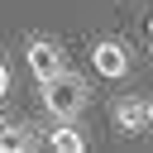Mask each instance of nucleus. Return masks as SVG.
I'll return each mask as SVG.
<instances>
[{
    "mask_svg": "<svg viewBox=\"0 0 153 153\" xmlns=\"http://www.w3.org/2000/svg\"><path fill=\"white\" fill-rule=\"evenodd\" d=\"M48 148H57V153H81V148H86V134H81L72 120H57V129H48Z\"/></svg>",
    "mask_w": 153,
    "mask_h": 153,
    "instance_id": "423d86ee",
    "label": "nucleus"
},
{
    "mask_svg": "<svg viewBox=\"0 0 153 153\" xmlns=\"http://www.w3.org/2000/svg\"><path fill=\"white\" fill-rule=\"evenodd\" d=\"M148 124H153V100H148Z\"/></svg>",
    "mask_w": 153,
    "mask_h": 153,
    "instance_id": "1a4fd4ad",
    "label": "nucleus"
},
{
    "mask_svg": "<svg viewBox=\"0 0 153 153\" xmlns=\"http://www.w3.org/2000/svg\"><path fill=\"white\" fill-rule=\"evenodd\" d=\"M24 62H29V72H33L38 81L67 72V53H62V43H53V38H43V33H33V38L24 43Z\"/></svg>",
    "mask_w": 153,
    "mask_h": 153,
    "instance_id": "f03ea898",
    "label": "nucleus"
},
{
    "mask_svg": "<svg viewBox=\"0 0 153 153\" xmlns=\"http://www.w3.org/2000/svg\"><path fill=\"white\" fill-rule=\"evenodd\" d=\"M148 57H153V19H148Z\"/></svg>",
    "mask_w": 153,
    "mask_h": 153,
    "instance_id": "6e6552de",
    "label": "nucleus"
},
{
    "mask_svg": "<svg viewBox=\"0 0 153 153\" xmlns=\"http://www.w3.org/2000/svg\"><path fill=\"white\" fill-rule=\"evenodd\" d=\"M43 143H48V139H38L33 124H19V120H14V124L0 129V148H5V153H29V148H43Z\"/></svg>",
    "mask_w": 153,
    "mask_h": 153,
    "instance_id": "39448f33",
    "label": "nucleus"
},
{
    "mask_svg": "<svg viewBox=\"0 0 153 153\" xmlns=\"http://www.w3.org/2000/svg\"><path fill=\"white\" fill-rule=\"evenodd\" d=\"M91 67H96L100 76L120 81V76H129V48H124L120 38H100V43L91 48Z\"/></svg>",
    "mask_w": 153,
    "mask_h": 153,
    "instance_id": "7ed1b4c3",
    "label": "nucleus"
},
{
    "mask_svg": "<svg viewBox=\"0 0 153 153\" xmlns=\"http://www.w3.org/2000/svg\"><path fill=\"white\" fill-rule=\"evenodd\" d=\"M14 86V72H10V57H0V96H10Z\"/></svg>",
    "mask_w": 153,
    "mask_h": 153,
    "instance_id": "0eeeda50",
    "label": "nucleus"
},
{
    "mask_svg": "<svg viewBox=\"0 0 153 153\" xmlns=\"http://www.w3.org/2000/svg\"><path fill=\"white\" fill-rule=\"evenodd\" d=\"M110 120H115L120 134H143V129H148V100H139V96H120V100L110 105Z\"/></svg>",
    "mask_w": 153,
    "mask_h": 153,
    "instance_id": "20e7f679",
    "label": "nucleus"
},
{
    "mask_svg": "<svg viewBox=\"0 0 153 153\" xmlns=\"http://www.w3.org/2000/svg\"><path fill=\"white\" fill-rule=\"evenodd\" d=\"M38 100H43V110H48L53 120H76L81 105L91 100V91H86V81H81L76 72H57V76L38 81Z\"/></svg>",
    "mask_w": 153,
    "mask_h": 153,
    "instance_id": "f257e3e1",
    "label": "nucleus"
}]
</instances>
